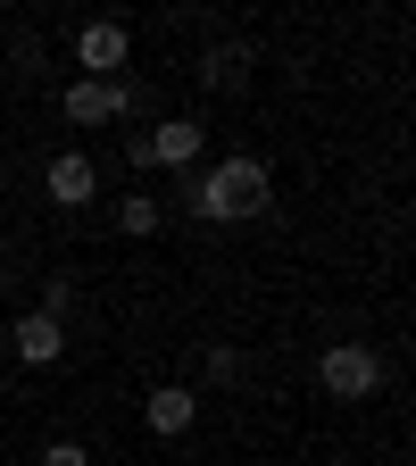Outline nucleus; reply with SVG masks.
Instances as JSON below:
<instances>
[{"label": "nucleus", "instance_id": "obj_2", "mask_svg": "<svg viewBox=\"0 0 416 466\" xmlns=\"http://www.w3.org/2000/svg\"><path fill=\"white\" fill-rule=\"evenodd\" d=\"M142 108V84L134 76H117V84H92V76H76L67 92H58V116H67L76 134H92V126H117V116H134Z\"/></svg>", "mask_w": 416, "mask_h": 466}, {"label": "nucleus", "instance_id": "obj_1", "mask_svg": "<svg viewBox=\"0 0 416 466\" xmlns=\"http://www.w3.org/2000/svg\"><path fill=\"white\" fill-rule=\"evenodd\" d=\"M267 200H275V175H267L259 150H233L208 175H192V217L200 225H250V217H267Z\"/></svg>", "mask_w": 416, "mask_h": 466}, {"label": "nucleus", "instance_id": "obj_9", "mask_svg": "<svg viewBox=\"0 0 416 466\" xmlns=\"http://www.w3.org/2000/svg\"><path fill=\"white\" fill-rule=\"evenodd\" d=\"M250 76H259V50L250 42H208L200 50V84L208 92H250Z\"/></svg>", "mask_w": 416, "mask_h": 466}, {"label": "nucleus", "instance_id": "obj_8", "mask_svg": "<svg viewBox=\"0 0 416 466\" xmlns=\"http://www.w3.org/2000/svg\"><path fill=\"white\" fill-rule=\"evenodd\" d=\"M9 350H17V367H58V359H67V325H50L42 309H25L9 325Z\"/></svg>", "mask_w": 416, "mask_h": 466}, {"label": "nucleus", "instance_id": "obj_12", "mask_svg": "<svg viewBox=\"0 0 416 466\" xmlns=\"http://www.w3.org/2000/svg\"><path fill=\"white\" fill-rule=\"evenodd\" d=\"M34 466H100V458H92L76 433H58V441H42V458H34Z\"/></svg>", "mask_w": 416, "mask_h": 466}, {"label": "nucleus", "instance_id": "obj_6", "mask_svg": "<svg viewBox=\"0 0 416 466\" xmlns=\"http://www.w3.org/2000/svg\"><path fill=\"white\" fill-rule=\"evenodd\" d=\"M42 200H50V208H92V200H100V167H92V150H58V158L42 167Z\"/></svg>", "mask_w": 416, "mask_h": 466}, {"label": "nucleus", "instance_id": "obj_13", "mask_svg": "<svg viewBox=\"0 0 416 466\" xmlns=\"http://www.w3.org/2000/svg\"><path fill=\"white\" fill-rule=\"evenodd\" d=\"M42 317H50V325H67V317H76V283H67V275H50V283H42Z\"/></svg>", "mask_w": 416, "mask_h": 466}, {"label": "nucleus", "instance_id": "obj_11", "mask_svg": "<svg viewBox=\"0 0 416 466\" xmlns=\"http://www.w3.org/2000/svg\"><path fill=\"white\" fill-rule=\"evenodd\" d=\"M117 233L150 242V233H158V200H117Z\"/></svg>", "mask_w": 416, "mask_h": 466}, {"label": "nucleus", "instance_id": "obj_14", "mask_svg": "<svg viewBox=\"0 0 416 466\" xmlns=\"http://www.w3.org/2000/svg\"><path fill=\"white\" fill-rule=\"evenodd\" d=\"M0 283H9V242H0Z\"/></svg>", "mask_w": 416, "mask_h": 466}, {"label": "nucleus", "instance_id": "obj_7", "mask_svg": "<svg viewBox=\"0 0 416 466\" xmlns=\"http://www.w3.org/2000/svg\"><path fill=\"white\" fill-rule=\"evenodd\" d=\"M142 425H150L158 441H184V433L200 425V391H192V383H158V391L142 400Z\"/></svg>", "mask_w": 416, "mask_h": 466}, {"label": "nucleus", "instance_id": "obj_3", "mask_svg": "<svg viewBox=\"0 0 416 466\" xmlns=\"http://www.w3.org/2000/svg\"><path fill=\"white\" fill-rule=\"evenodd\" d=\"M200 150H208V126H200V116H167V126H150V134L126 142L134 167H167V175H184Z\"/></svg>", "mask_w": 416, "mask_h": 466}, {"label": "nucleus", "instance_id": "obj_10", "mask_svg": "<svg viewBox=\"0 0 416 466\" xmlns=\"http://www.w3.org/2000/svg\"><path fill=\"white\" fill-rule=\"evenodd\" d=\"M242 375H250V359H242L233 341H208V350H200V383H217V391H225V383H242Z\"/></svg>", "mask_w": 416, "mask_h": 466}, {"label": "nucleus", "instance_id": "obj_4", "mask_svg": "<svg viewBox=\"0 0 416 466\" xmlns=\"http://www.w3.org/2000/svg\"><path fill=\"white\" fill-rule=\"evenodd\" d=\"M317 383H325V400H375L383 391V359L367 341H333L317 359Z\"/></svg>", "mask_w": 416, "mask_h": 466}, {"label": "nucleus", "instance_id": "obj_5", "mask_svg": "<svg viewBox=\"0 0 416 466\" xmlns=\"http://www.w3.org/2000/svg\"><path fill=\"white\" fill-rule=\"evenodd\" d=\"M126 58H134L126 17H84V25H76V67H84L92 84H117V76H126Z\"/></svg>", "mask_w": 416, "mask_h": 466}]
</instances>
